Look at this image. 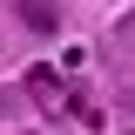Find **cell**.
<instances>
[{
    "label": "cell",
    "instance_id": "cell-1",
    "mask_svg": "<svg viewBox=\"0 0 135 135\" xmlns=\"http://www.w3.org/2000/svg\"><path fill=\"white\" fill-rule=\"evenodd\" d=\"M20 20H27V27H41V34L54 27V14H47V0H20Z\"/></svg>",
    "mask_w": 135,
    "mask_h": 135
}]
</instances>
